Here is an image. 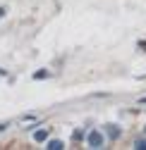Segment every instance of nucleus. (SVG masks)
<instances>
[{
  "label": "nucleus",
  "mask_w": 146,
  "mask_h": 150,
  "mask_svg": "<svg viewBox=\"0 0 146 150\" xmlns=\"http://www.w3.org/2000/svg\"><path fill=\"white\" fill-rule=\"evenodd\" d=\"M86 143H89V148H103V134L101 131H89V136H86Z\"/></svg>",
  "instance_id": "obj_1"
},
{
  "label": "nucleus",
  "mask_w": 146,
  "mask_h": 150,
  "mask_svg": "<svg viewBox=\"0 0 146 150\" xmlns=\"http://www.w3.org/2000/svg\"><path fill=\"white\" fill-rule=\"evenodd\" d=\"M46 148H48V150H62L65 145H62V141H58V138H55V141H48V145H46Z\"/></svg>",
  "instance_id": "obj_2"
},
{
  "label": "nucleus",
  "mask_w": 146,
  "mask_h": 150,
  "mask_svg": "<svg viewBox=\"0 0 146 150\" xmlns=\"http://www.w3.org/2000/svg\"><path fill=\"white\" fill-rule=\"evenodd\" d=\"M34 138H36V141H46V138H48V131H43V129H41V131H36Z\"/></svg>",
  "instance_id": "obj_3"
},
{
  "label": "nucleus",
  "mask_w": 146,
  "mask_h": 150,
  "mask_svg": "<svg viewBox=\"0 0 146 150\" xmlns=\"http://www.w3.org/2000/svg\"><path fill=\"white\" fill-rule=\"evenodd\" d=\"M134 148H137V150H146V138H139V141H134Z\"/></svg>",
  "instance_id": "obj_4"
},
{
  "label": "nucleus",
  "mask_w": 146,
  "mask_h": 150,
  "mask_svg": "<svg viewBox=\"0 0 146 150\" xmlns=\"http://www.w3.org/2000/svg\"><path fill=\"white\" fill-rule=\"evenodd\" d=\"M108 136H110V138H117V136H120V129H113V126H108Z\"/></svg>",
  "instance_id": "obj_5"
},
{
  "label": "nucleus",
  "mask_w": 146,
  "mask_h": 150,
  "mask_svg": "<svg viewBox=\"0 0 146 150\" xmlns=\"http://www.w3.org/2000/svg\"><path fill=\"white\" fill-rule=\"evenodd\" d=\"M139 105H146V98H139Z\"/></svg>",
  "instance_id": "obj_6"
},
{
  "label": "nucleus",
  "mask_w": 146,
  "mask_h": 150,
  "mask_svg": "<svg viewBox=\"0 0 146 150\" xmlns=\"http://www.w3.org/2000/svg\"><path fill=\"white\" fill-rule=\"evenodd\" d=\"M3 12H5V10H3V7H0V17H3Z\"/></svg>",
  "instance_id": "obj_7"
}]
</instances>
